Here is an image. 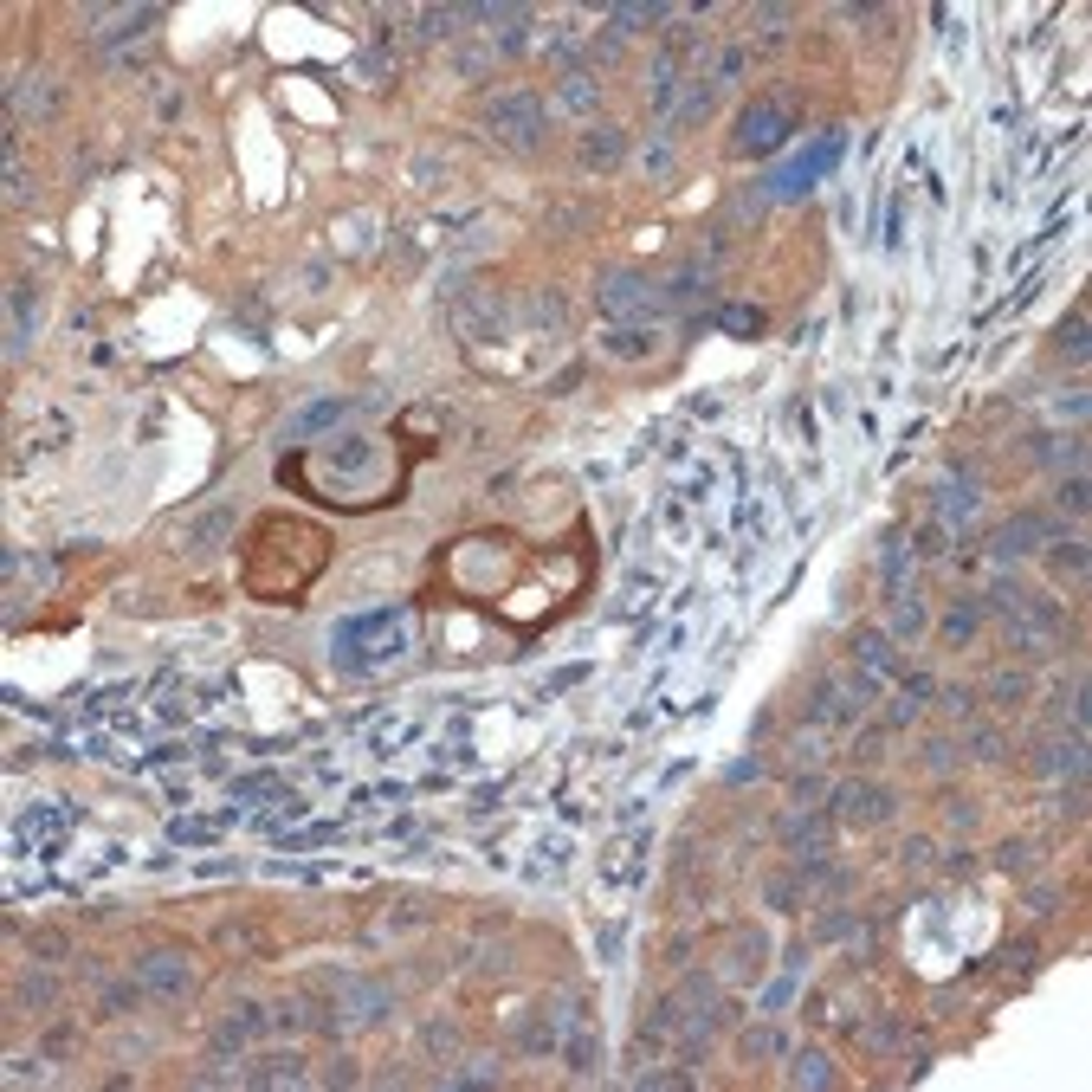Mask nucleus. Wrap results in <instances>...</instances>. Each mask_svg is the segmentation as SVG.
Listing matches in <instances>:
<instances>
[{"mask_svg":"<svg viewBox=\"0 0 1092 1092\" xmlns=\"http://www.w3.org/2000/svg\"><path fill=\"white\" fill-rule=\"evenodd\" d=\"M924 627V595H898V615H892V633L906 640V633H918Z\"/></svg>","mask_w":1092,"mask_h":1092,"instance_id":"37","label":"nucleus"},{"mask_svg":"<svg viewBox=\"0 0 1092 1092\" xmlns=\"http://www.w3.org/2000/svg\"><path fill=\"white\" fill-rule=\"evenodd\" d=\"M647 175H672V149H666V142L647 149Z\"/></svg>","mask_w":1092,"mask_h":1092,"instance_id":"49","label":"nucleus"},{"mask_svg":"<svg viewBox=\"0 0 1092 1092\" xmlns=\"http://www.w3.org/2000/svg\"><path fill=\"white\" fill-rule=\"evenodd\" d=\"M853 1041H860V1047H866V1053H886V1047H892V1041H898V1022H873V1028H866V1034H860V1028H853Z\"/></svg>","mask_w":1092,"mask_h":1092,"instance_id":"43","label":"nucleus"},{"mask_svg":"<svg viewBox=\"0 0 1092 1092\" xmlns=\"http://www.w3.org/2000/svg\"><path fill=\"white\" fill-rule=\"evenodd\" d=\"M1041 543H1053V523L1047 517H1034V511H1022V517H1008L1002 531H996V556L1002 562H1015V556H1028V550H1041Z\"/></svg>","mask_w":1092,"mask_h":1092,"instance_id":"11","label":"nucleus"},{"mask_svg":"<svg viewBox=\"0 0 1092 1092\" xmlns=\"http://www.w3.org/2000/svg\"><path fill=\"white\" fill-rule=\"evenodd\" d=\"M7 97H14V124H7V130H20L26 117H32V124H52V117H59V85L46 79V71H20Z\"/></svg>","mask_w":1092,"mask_h":1092,"instance_id":"8","label":"nucleus"},{"mask_svg":"<svg viewBox=\"0 0 1092 1092\" xmlns=\"http://www.w3.org/2000/svg\"><path fill=\"white\" fill-rule=\"evenodd\" d=\"M1047 562H1053V576L1061 582H1086V543H1047Z\"/></svg>","mask_w":1092,"mask_h":1092,"instance_id":"26","label":"nucleus"},{"mask_svg":"<svg viewBox=\"0 0 1092 1092\" xmlns=\"http://www.w3.org/2000/svg\"><path fill=\"white\" fill-rule=\"evenodd\" d=\"M59 834H65V808L59 802H40V808L20 815V841H59Z\"/></svg>","mask_w":1092,"mask_h":1092,"instance_id":"20","label":"nucleus"},{"mask_svg":"<svg viewBox=\"0 0 1092 1092\" xmlns=\"http://www.w3.org/2000/svg\"><path fill=\"white\" fill-rule=\"evenodd\" d=\"M1034 770L1041 776H1067V782H1086V737H1047L1041 750H1034Z\"/></svg>","mask_w":1092,"mask_h":1092,"instance_id":"13","label":"nucleus"},{"mask_svg":"<svg viewBox=\"0 0 1092 1092\" xmlns=\"http://www.w3.org/2000/svg\"><path fill=\"white\" fill-rule=\"evenodd\" d=\"M570 1067H576V1073H595V1041H588V1034L570 1047Z\"/></svg>","mask_w":1092,"mask_h":1092,"instance_id":"46","label":"nucleus"},{"mask_svg":"<svg viewBox=\"0 0 1092 1092\" xmlns=\"http://www.w3.org/2000/svg\"><path fill=\"white\" fill-rule=\"evenodd\" d=\"M130 976H136L149 996H162V1002L195 996V963H187V951H142Z\"/></svg>","mask_w":1092,"mask_h":1092,"instance_id":"6","label":"nucleus"},{"mask_svg":"<svg viewBox=\"0 0 1092 1092\" xmlns=\"http://www.w3.org/2000/svg\"><path fill=\"white\" fill-rule=\"evenodd\" d=\"M453 71H460L466 85H478L485 71H492V52H478V46H453Z\"/></svg>","mask_w":1092,"mask_h":1092,"instance_id":"36","label":"nucleus"},{"mask_svg":"<svg viewBox=\"0 0 1092 1092\" xmlns=\"http://www.w3.org/2000/svg\"><path fill=\"white\" fill-rule=\"evenodd\" d=\"M918 763H924L931 776L957 770V743H951V737H924V743H918Z\"/></svg>","mask_w":1092,"mask_h":1092,"instance_id":"33","label":"nucleus"},{"mask_svg":"<svg viewBox=\"0 0 1092 1092\" xmlns=\"http://www.w3.org/2000/svg\"><path fill=\"white\" fill-rule=\"evenodd\" d=\"M796 136V91H763L737 110L731 124V156H776V149Z\"/></svg>","mask_w":1092,"mask_h":1092,"instance_id":"2","label":"nucleus"},{"mask_svg":"<svg viewBox=\"0 0 1092 1092\" xmlns=\"http://www.w3.org/2000/svg\"><path fill=\"white\" fill-rule=\"evenodd\" d=\"M317 1079H324V1086H356L362 1073H356V1061H350V1053H336V1061H324V1073H317Z\"/></svg>","mask_w":1092,"mask_h":1092,"instance_id":"44","label":"nucleus"},{"mask_svg":"<svg viewBox=\"0 0 1092 1092\" xmlns=\"http://www.w3.org/2000/svg\"><path fill=\"white\" fill-rule=\"evenodd\" d=\"M906 866H931V841H924V834L906 841Z\"/></svg>","mask_w":1092,"mask_h":1092,"instance_id":"50","label":"nucleus"},{"mask_svg":"<svg viewBox=\"0 0 1092 1092\" xmlns=\"http://www.w3.org/2000/svg\"><path fill=\"white\" fill-rule=\"evenodd\" d=\"M556 104H562V110H576V117H588V110H601V85L588 79V71H562Z\"/></svg>","mask_w":1092,"mask_h":1092,"instance_id":"16","label":"nucleus"},{"mask_svg":"<svg viewBox=\"0 0 1092 1092\" xmlns=\"http://www.w3.org/2000/svg\"><path fill=\"white\" fill-rule=\"evenodd\" d=\"M466 20H472V7H421V14H414V26H421L414 40H427V46H440V40H446V46H453Z\"/></svg>","mask_w":1092,"mask_h":1092,"instance_id":"15","label":"nucleus"},{"mask_svg":"<svg viewBox=\"0 0 1092 1092\" xmlns=\"http://www.w3.org/2000/svg\"><path fill=\"white\" fill-rule=\"evenodd\" d=\"M963 750H970L976 763H1002V750H1008V743H1002V731H996V725H970Z\"/></svg>","mask_w":1092,"mask_h":1092,"instance_id":"31","label":"nucleus"},{"mask_svg":"<svg viewBox=\"0 0 1092 1092\" xmlns=\"http://www.w3.org/2000/svg\"><path fill=\"white\" fill-rule=\"evenodd\" d=\"M336 666L343 672H382L407 653V615L382 608V615H350V621H336Z\"/></svg>","mask_w":1092,"mask_h":1092,"instance_id":"1","label":"nucleus"},{"mask_svg":"<svg viewBox=\"0 0 1092 1092\" xmlns=\"http://www.w3.org/2000/svg\"><path fill=\"white\" fill-rule=\"evenodd\" d=\"M1079 446H1086L1079 433H1067V440H1061V433H1047V440H1034V460H1047V466H1067V472H1079Z\"/></svg>","mask_w":1092,"mask_h":1092,"instance_id":"24","label":"nucleus"},{"mask_svg":"<svg viewBox=\"0 0 1092 1092\" xmlns=\"http://www.w3.org/2000/svg\"><path fill=\"white\" fill-rule=\"evenodd\" d=\"M711 110H718V85H711V79H692V97H686L679 110H672L666 124H672V130H686V124H705Z\"/></svg>","mask_w":1092,"mask_h":1092,"instance_id":"19","label":"nucleus"},{"mask_svg":"<svg viewBox=\"0 0 1092 1092\" xmlns=\"http://www.w3.org/2000/svg\"><path fill=\"white\" fill-rule=\"evenodd\" d=\"M996 866H1008V873H1022V866H1028V847H1022V841H1008V847L996 853Z\"/></svg>","mask_w":1092,"mask_h":1092,"instance_id":"48","label":"nucleus"},{"mask_svg":"<svg viewBox=\"0 0 1092 1092\" xmlns=\"http://www.w3.org/2000/svg\"><path fill=\"white\" fill-rule=\"evenodd\" d=\"M743 65H750V59H743V52L731 46V52L718 59V79H711V85H737V79H743Z\"/></svg>","mask_w":1092,"mask_h":1092,"instance_id":"45","label":"nucleus"},{"mask_svg":"<svg viewBox=\"0 0 1092 1092\" xmlns=\"http://www.w3.org/2000/svg\"><path fill=\"white\" fill-rule=\"evenodd\" d=\"M608 350H615V356H647V350H653V330H647V324H615V330H608Z\"/></svg>","mask_w":1092,"mask_h":1092,"instance_id":"29","label":"nucleus"},{"mask_svg":"<svg viewBox=\"0 0 1092 1092\" xmlns=\"http://www.w3.org/2000/svg\"><path fill=\"white\" fill-rule=\"evenodd\" d=\"M788 1086H841V1073L827 1067V1053L802 1047V1053H788Z\"/></svg>","mask_w":1092,"mask_h":1092,"instance_id":"17","label":"nucleus"},{"mask_svg":"<svg viewBox=\"0 0 1092 1092\" xmlns=\"http://www.w3.org/2000/svg\"><path fill=\"white\" fill-rule=\"evenodd\" d=\"M336 421H350V401H317V407H305V414L285 427V440H311L317 427H336Z\"/></svg>","mask_w":1092,"mask_h":1092,"instance_id":"18","label":"nucleus"},{"mask_svg":"<svg viewBox=\"0 0 1092 1092\" xmlns=\"http://www.w3.org/2000/svg\"><path fill=\"white\" fill-rule=\"evenodd\" d=\"M26 305H32V285L20 278V285H14V343H7V356L26 350Z\"/></svg>","mask_w":1092,"mask_h":1092,"instance_id":"39","label":"nucleus"},{"mask_svg":"<svg viewBox=\"0 0 1092 1092\" xmlns=\"http://www.w3.org/2000/svg\"><path fill=\"white\" fill-rule=\"evenodd\" d=\"M976 627H983V595H963L957 608L944 615V640H951V647H963V640H976Z\"/></svg>","mask_w":1092,"mask_h":1092,"instance_id":"21","label":"nucleus"},{"mask_svg":"<svg viewBox=\"0 0 1092 1092\" xmlns=\"http://www.w3.org/2000/svg\"><path fill=\"white\" fill-rule=\"evenodd\" d=\"M718 324H725L731 336H757V330H763V311H757V305H725Z\"/></svg>","mask_w":1092,"mask_h":1092,"instance_id":"34","label":"nucleus"},{"mask_svg":"<svg viewBox=\"0 0 1092 1092\" xmlns=\"http://www.w3.org/2000/svg\"><path fill=\"white\" fill-rule=\"evenodd\" d=\"M892 808H898V796L886 782H841L834 788V821H847V827H879V821H892Z\"/></svg>","mask_w":1092,"mask_h":1092,"instance_id":"7","label":"nucleus"},{"mask_svg":"<svg viewBox=\"0 0 1092 1092\" xmlns=\"http://www.w3.org/2000/svg\"><path fill=\"white\" fill-rule=\"evenodd\" d=\"M944 821H951V827H963V834H970V827L983 821V808H976L970 796H944Z\"/></svg>","mask_w":1092,"mask_h":1092,"instance_id":"42","label":"nucleus"},{"mask_svg":"<svg viewBox=\"0 0 1092 1092\" xmlns=\"http://www.w3.org/2000/svg\"><path fill=\"white\" fill-rule=\"evenodd\" d=\"M1053 350H1061V356H1067L1073 369L1086 362V311H1073V317H1067L1061 330H1053Z\"/></svg>","mask_w":1092,"mask_h":1092,"instance_id":"28","label":"nucleus"},{"mask_svg":"<svg viewBox=\"0 0 1092 1092\" xmlns=\"http://www.w3.org/2000/svg\"><path fill=\"white\" fill-rule=\"evenodd\" d=\"M427 1053H433V1061H453V1053H460V1028L453 1022H433L427 1028Z\"/></svg>","mask_w":1092,"mask_h":1092,"instance_id":"41","label":"nucleus"},{"mask_svg":"<svg viewBox=\"0 0 1092 1092\" xmlns=\"http://www.w3.org/2000/svg\"><path fill=\"white\" fill-rule=\"evenodd\" d=\"M485 130H492L505 149H537L550 136V104L537 91H498V97H485Z\"/></svg>","mask_w":1092,"mask_h":1092,"instance_id":"3","label":"nucleus"},{"mask_svg":"<svg viewBox=\"0 0 1092 1092\" xmlns=\"http://www.w3.org/2000/svg\"><path fill=\"white\" fill-rule=\"evenodd\" d=\"M162 20V7H124V14H91V46L97 52H117V46H130V40H142L149 26Z\"/></svg>","mask_w":1092,"mask_h":1092,"instance_id":"9","label":"nucleus"},{"mask_svg":"<svg viewBox=\"0 0 1092 1092\" xmlns=\"http://www.w3.org/2000/svg\"><path fill=\"white\" fill-rule=\"evenodd\" d=\"M737 1053H743V1061H776V1053H788V1041H782V1028L763 1022V1028H743L737 1034Z\"/></svg>","mask_w":1092,"mask_h":1092,"instance_id":"23","label":"nucleus"},{"mask_svg":"<svg viewBox=\"0 0 1092 1092\" xmlns=\"http://www.w3.org/2000/svg\"><path fill=\"white\" fill-rule=\"evenodd\" d=\"M983 692H989L996 705H1028V692H1034V686H1028V672L1002 666V672H989V686H983Z\"/></svg>","mask_w":1092,"mask_h":1092,"instance_id":"25","label":"nucleus"},{"mask_svg":"<svg viewBox=\"0 0 1092 1092\" xmlns=\"http://www.w3.org/2000/svg\"><path fill=\"white\" fill-rule=\"evenodd\" d=\"M595 297H601V317H615V324H653V311H660V291L640 278V272H601V285H595Z\"/></svg>","mask_w":1092,"mask_h":1092,"instance_id":"5","label":"nucleus"},{"mask_svg":"<svg viewBox=\"0 0 1092 1092\" xmlns=\"http://www.w3.org/2000/svg\"><path fill=\"white\" fill-rule=\"evenodd\" d=\"M1053 498H1061V511L1086 517V505H1092V498H1086V472H1067V478H1061V492H1053Z\"/></svg>","mask_w":1092,"mask_h":1092,"instance_id":"40","label":"nucleus"},{"mask_svg":"<svg viewBox=\"0 0 1092 1092\" xmlns=\"http://www.w3.org/2000/svg\"><path fill=\"white\" fill-rule=\"evenodd\" d=\"M52 1002H59L52 976H20V983H14V1008H52Z\"/></svg>","mask_w":1092,"mask_h":1092,"instance_id":"27","label":"nucleus"},{"mask_svg":"<svg viewBox=\"0 0 1092 1092\" xmlns=\"http://www.w3.org/2000/svg\"><path fill=\"white\" fill-rule=\"evenodd\" d=\"M918 556H944V531H937V523H931V531H918Z\"/></svg>","mask_w":1092,"mask_h":1092,"instance_id":"51","label":"nucleus"},{"mask_svg":"<svg viewBox=\"0 0 1092 1092\" xmlns=\"http://www.w3.org/2000/svg\"><path fill=\"white\" fill-rule=\"evenodd\" d=\"M266 1028H272V1015L259 1008V1002H233L227 1022H220V1047H227V1053H233V1047H252Z\"/></svg>","mask_w":1092,"mask_h":1092,"instance_id":"14","label":"nucleus"},{"mask_svg":"<svg viewBox=\"0 0 1092 1092\" xmlns=\"http://www.w3.org/2000/svg\"><path fill=\"white\" fill-rule=\"evenodd\" d=\"M976 505H983V498H976V485H970V478H963V485H957V478H951V485H937V511H944L951 523H970Z\"/></svg>","mask_w":1092,"mask_h":1092,"instance_id":"22","label":"nucleus"},{"mask_svg":"<svg viewBox=\"0 0 1092 1092\" xmlns=\"http://www.w3.org/2000/svg\"><path fill=\"white\" fill-rule=\"evenodd\" d=\"M227 531H233V517H227V511H214V517H201L195 531H187V550H207V543H220Z\"/></svg>","mask_w":1092,"mask_h":1092,"instance_id":"35","label":"nucleus"},{"mask_svg":"<svg viewBox=\"0 0 1092 1092\" xmlns=\"http://www.w3.org/2000/svg\"><path fill=\"white\" fill-rule=\"evenodd\" d=\"M853 660H860L866 672H892V640H886V633H860V640H853Z\"/></svg>","mask_w":1092,"mask_h":1092,"instance_id":"30","label":"nucleus"},{"mask_svg":"<svg viewBox=\"0 0 1092 1092\" xmlns=\"http://www.w3.org/2000/svg\"><path fill=\"white\" fill-rule=\"evenodd\" d=\"M931 698H944V711H951V718H963V725L976 718V692L970 686H937Z\"/></svg>","mask_w":1092,"mask_h":1092,"instance_id":"38","label":"nucleus"},{"mask_svg":"<svg viewBox=\"0 0 1092 1092\" xmlns=\"http://www.w3.org/2000/svg\"><path fill=\"white\" fill-rule=\"evenodd\" d=\"M841 149H847V136H841V130H827V136H815V149H808V156H796L788 169H776V175H770V181H757V187H770L776 201H802L808 187H815L827 169L841 162Z\"/></svg>","mask_w":1092,"mask_h":1092,"instance_id":"4","label":"nucleus"},{"mask_svg":"<svg viewBox=\"0 0 1092 1092\" xmlns=\"http://www.w3.org/2000/svg\"><path fill=\"white\" fill-rule=\"evenodd\" d=\"M788 20H796L788 7H763L757 20H750V26H757V32H750V40H757V46H782V40H788V32H782Z\"/></svg>","mask_w":1092,"mask_h":1092,"instance_id":"32","label":"nucleus"},{"mask_svg":"<svg viewBox=\"0 0 1092 1092\" xmlns=\"http://www.w3.org/2000/svg\"><path fill=\"white\" fill-rule=\"evenodd\" d=\"M240 1079L259 1086V1092H272V1086H305V1079H311V1061H305V1053H259V1061H252Z\"/></svg>","mask_w":1092,"mask_h":1092,"instance_id":"12","label":"nucleus"},{"mask_svg":"<svg viewBox=\"0 0 1092 1092\" xmlns=\"http://www.w3.org/2000/svg\"><path fill=\"white\" fill-rule=\"evenodd\" d=\"M32 957H65V937L59 931H40V937H32Z\"/></svg>","mask_w":1092,"mask_h":1092,"instance_id":"47","label":"nucleus"},{"mask_svg":"<svg viewBox=\"0 0 1092 1092\" xmlns=\"http://www.w3.org/2000/svg\"><path fill=\"white\" fill-rule=\"evenodd\" d=\"M621 156H627V130H621V124H588V130L576 136V162H582L588 175L621 169Z\"/></svg>","mask_w":1092,"mask_h":1092,"instance_id":"10","label":"nucleus"}]
</instances>
